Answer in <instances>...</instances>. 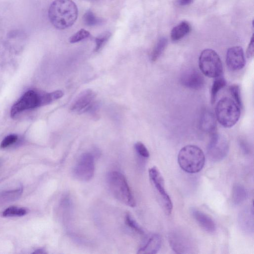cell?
<instances>
[{
    "label": "cell",
    "instance_id": "13",
    "mask_svg": "<svg viewBox=\"0 0 254 254\" xmlns=\"http://www.w3.org/2000/svg\"><path fill=\"white\" fill-rule=\"evenodd\" d=\"M96 96L95 93L91 89L82 91L72 103L71 110L82 113L89 109Z\"/></svg>",
    "mask_w": 254,
    "mask_h": 254
},
{
    "label": "cell",
    "instance_id": "29",
    "mask_svg": "<svg viewBox=\"0 0 254 254\" xmlns=\"http://www.w3.org/2000/svg\"><path fill=\"white\" fill-rule=\"evenodd\" d=\"M17 138L18 137L15 134H10L6 136L1 142L0 147L3 148L7 147L15 142Z\"/></svg>",
    "mask_w": 254,
    "mask_h": 254
},
{
    "label": "cell",
    "instance_id": "27",
    "mask_svg": "<svg viewBox=\"0 0 254 254\" xmlns=\"http://www.w3.org/2000/svg\"><path fill=\"white\" fill-rule=\"evenodd\" d=\"M126 224L139 234H142L144 232L142 228L138 225L137 222L133 219L129 214H127L125 216Z\"/></svg>",
    "mask_w": 254,
    "mask_h": 254
},
{
    "label": "cell",
    "instance_id": "5",
    "mask_svg": "<svg viewBox=\"0 0 254 254\" xmlns=\"http://www.w3.org/2000/svg\"><path fill=\"white\" fill-rule=\"evenodd\" d=\"M198 64L201 72L205 76L216 78L223 73V64L220 57L213 50H203L199 57Z\"/></svg>",
    "mask_w": 254,
    "mask_h": 254
},
{
    "label": "cell",
    "instance_id": "26",
    "mask_svg": "<svg viewBox=\"0 0 254 254\" xmlns=\"http://www.w3.org/2000/svg\"><path fill=\"white\" fill-rule=\"evenodd\" d=\"M90 36V32L84 29H81L72 35L69 39L70 43H75L87 39Z\"/></svg>",
    "mask_w": 254,
    "mask_h": 254
},
{
    "label": "cell",
    "instance_id": "14",
    "mask_svg": "<svg viewBox=\"0 0 254 254\" xmlns=\"http://www.w3.org/2000/svg\"><path fill=\"white\" fill-rule=\"evenodd\" d=\"M215 115L210 110H203L199 119V127L200 129L206 133L213 134L216 132L217 122Z\"/></svg>",
    "mask_w": 254,
    "mask_h": 254
},
{
    "label": "cell",
    "instance_id": "18",
    "mask_svg": "<svg viewBox=\"0 0 254 254\" xmlns=\"http://www.w3.org/2000/svg\"><path fill=\"white\" fill-rule=\"evenodd\" d=\"M247 197V191L242 185L235 184L232 190V201L236 205H239L244 201Z\"/></svg>",
    "mask_w": 254,
    "mask_h": 254
},
{
    "label": "cell",
    "instance_id": "17",
    "mask_svg": "<svg viewBox=\"0 0 254 254\" xmlns=\"http://www.w3.org/2000/svg\"><path fill=\"white\" fill-rule=\"evenodd\" d=\"M190 29L191 26L188 22L182 21L173 28L171 38L174 41H178L187 35Z\"/></svg>",
    "mask_w": 254,
    "mask_h": 254
},
{
    "label": "cell",
    "instance_id": "15",
    "mask_svg": "<svg viewBox=\"0 0 254 254\" xmlns=\"http://www.w3.org/2000/svg\"><path fill=\"white\" fill-rule=\"evenodd\" d=\"M191 214L194 219L202 229L208 233H213L216 230V225L212 219L205 213L193 208Z\"/></svg>",
    "mask_w": 254,
    "mask_h": 254
},
{
    "label": "cell",
    "instance_id": "22",
    "mask_svg": "<svg viewBox=\"0 0 254 254\" xmlns=\"http://www.w3.org/2000/svg\"><path fill=\"white\" fill-rule=\"evenodd\" d=\"M83 21L84 23L88 26H94L103 23V20L96 16L91 10H87L84 13Z\"/></svg>",
    "mask_w": 254,
    "mask_h": 254
},
{
    "label": "cell",
    "instance_id": "24",
    "mask_svg": "<svg viewBox=\"0 0 254 254\" xmlns=\"http://www.w3.org/2000/svg\"><path fill=\"white\" fill-rule=\"evenodd\" d=\"M111 36L110 32L106 31L97 36L95 38V51L98 52L108 41Z\"/></svg>",
    "mask_w": 254,
    "mask_h": 254
},
{
    "label": "cell",
    "instance_id": "7",
    "mask_svg": "<svg viewBox=\"0 0 254 254\" xmlns=\"http://www.w3.org/2000/svg\"><path fill=\"white\" fill-rule=\"evenodd\" d=\"M149 176L150 180L159 195L161 203L166 213L169 215L173 209L171 199L166 191L164 186V181L159 171L155 166L149 169Z\"/></svg>",
    "mask_w": 254,
    "mask_h": 254
},
{
    "label": "cell",
    "instance_id": "19",
    "mask_svg": "<svg viewBox=\"0 0 254 254\" xmlns=\"http://www.w3.org/2000/svg\"><path fill=\"white\" fill-rule=\"evenodd\" d=\"M226 85V81L222 75L214 78L211 90V102L213 104L216 100L218 93Z\"/></svg>",
    "mask_w": 254,
    "mask_h": 254
},
{
    "label": "cell",
    "instance_id": "6",
    "mask_svg": "<svg viewBox=\"0 0 254 254\" xmlns=\"http://www.w3.org/2000/svg\"><path fill=\"white\" fill-rule=\"evenodd\" d=\"M211 137L207 146V154L210 160L218 162L227 155L229 145L225 136L216 132L211 134Z\"/></svg>",
    "mask_w": 254,
    "mask_h": 254
},
{
    "label": "cell",
    "instance_id": "16",
    "mask_svg": "<svg viewBox=\"0 0 254 254\" xmlns=\"http://www.w3.org/2000/svg\"><path fill=\"white\" fill-rule=\"evenodd\" d=\"M161 237L158 234H154L149 238L145 244L138 250L137 253L156 254L161 248Z\"/></svg>",
    "mask_w": 254,
    "mask_h": 254
},
{
    "label": "cell",
    "instance_id": "31",
    "mask_svg": "<svg viewBox=\"0 0 254 254\" xmlns=\"http://www.w3.org/2000/svg\"><path fill=\"white\" fill-rule=\"evenodd\" d=\"M194 0H176V3L180 6H186L191 4Z\"/></svg>",
    "mask_w": 254,
    "mask_h": 254
},
{
    "label": "cell",
    "instance_id": "10",
    "mask_svg": "<svg viewBox=\"0 0 254 254\" xmlns=\"http://www.w3.org/2000/svg\"><path fill=\"white\" fill-rule=\"evenodd\" d=\"M226 63L228 68L232 71L242 69L246 64L243 48L240 46H234L229 48L226 53Z\"/></svg>",
    "mask_w": 254,
    "mask_h": 254
},
{
    "label": "cell",
    "instance_id": "9",
    "mask_svg": "<svg viewBox=\"0 0 254 254\" xmlns=\"http://www.w3.org/2000/svg\"><path fill=\"white\" fill-rule=\"evenodd\" d=\"M40 95L34 90L25 92L11 107V117L26 110L40 107Z\"/></svg>",
    "mask_w": 254,
    "mask_h": 254
},
{
    "label": "cell",
    "instance_id": "8",
    "mask_svg": "<svg viewBox=\"0 0 254 254\" xmlns=\"http://www.w3.org/2000/svg\"><path fill=\"white\" fill-rule=\"evenodd\" d=\"M94 172L93 156L89 153L82 154L73 169L74 177L81 181H88L92 178Z\"/></svg>",
    "mask_w": 254,
    "mask_h": 254
},
{
    "label": "cell",
    "instance_id": "32",
    "mask_svg": "<svg viewBox=\"0 0 254 254\" xmlns=\"http://www.w3.org/2000/svg\"><path fill=\"white\" fill-rule=\"evenodd\" d=\"M240 146L243 151L247 154L250 152V148L247 143L246 142L241 140L240 141Z\"/></svg>",
    "mask_w": 254,
    "mask_h": 254
},
{
    "label": "cell",
    "instance_id": "33",
    "mask_svg": "<svg viewBox=\"0 0 254 254\" xmlns=\"http://www.w3.org/2000/svg\"><path fill=\"white\" fill-rule=\"evenodd\" d=\"M33 253L44 254V253H46V252H45V251L43 249H38L36 251H35L34 252H33Z\"/></svg>",
    "mask_w": 254,
    "mask_h": 254
},
{
    "label": "cell",
    "instance_id": "28",
    "mask_svg": "<svg viewBox=\"0 0 254 254\" xmlns=\"http://www.w3.org/2000/svg\"><path fill=\"white\" fill-rule=\"evenodd\" d=\"M135 149L137 153L143 158H148L149 153L145 146L141 142H137L134 145Z\"/></svg>",
    "mask_w": 254,
    "mask_h": 254
},
{
    "label": "cell",
    "instance_id": "1",
    "mask_svg": "<svg viewBox=\"0 0 254 254\" xmlns=\"http://www.w3.org/2000/svg\"><path fill=\"white\" fill-rule=\"evenodd\" d=\"M77 16L78 8L72 0H55L49 8V19L58 29L71 27L75 22Z\"/></svg>",
    "mask_w": 254,
    "mask_h": 254
},
{
    "label": "cell",
    "instance_id": "4",
    "mask_svg": "<svg viewBox=\"0 0 254 254\" xmlns=\"http://www.w3.org/2000/svg\"><path fill=\"white\" fill-rule=\"evenodd\" d=\"M241 108L233 99L225 97L217 102L215 117L219 124L225 127L234 126L239 121Z\"/></svg>",
    "mask_w": 254,
    "mask_h": 254
},
{
    "label": "cell",
    "instance_id": "30",
    "mask_svg": "<svg viewBox=\"0 0 254 254\" xmlns=\"http://www.w3.org/2000/svg\"><path fill=\"white\" fill-rule=\"evenodd\" d=\"M254 54V36H252L250 42L248 47L246 55L248 59H251L253 57Z\"/></svg>",
    "mask_w": 254,
    "mask_h": 254
},
{
    "label": "cell",
    "instance_id": "2",
    "mask_svg": "<svg viewBox=\"0 0 254 254\" xmlns=\"http://www.w3.org/2000/svg\"><path fill=\"white\" fill-rule=\"evenodd\" d=\"M205 158L202 150L194 145H188L179 151L178 161L180 167L189 173H196L203 167Z\"/></svg>",
    "mask_w": 254,
    "mask_h": 254
},
{
    "label": "cell",
    "instance_id": "12",
    "mask_svg": "<svg viewBox=\"0 0 254 254\" xmlns=\"http://www.w3.org/2000/svg\"><path fill=\"white\" fill-rule=\"evenodd\" d=\"M181 83L186 87L197 90L203 87L205 80L199 71L196 69L190 68L182 73L181 76Z\"/></svg>",
    "mask_w": 254,
    "mask_h": 254
},
{
    "label": "cell",
    "instance_id": "20",
    "mask_svg": "<svg viewBox=\"0 0 254 254\" xmlns=\"http://www.w3.org/2000/svg\"><path fill=\"white\" fill-rule=\"evenodd\" d=\"M168 40L165 37H162L159 39L151 53V61L155 62L160 57L165 49Z\"/></svg>",
    "mask_w": 254,
    "mask_h": 254
},
{
    "label": "cell",
    "instance_id": "11",
    "mask_svg": "<svg viewBox=\"0 0 254 254\" xmlns=\"http://www.w3.org/2000/svg\"><path fill=\"white\" fill-rule=\"evenodd\" d=\"M169 241L172 249L178 254L190 253L192 249L190 239L183 233L178 231L170 233Z\"/></svg>",
    "mask_w": 254,
    "mask_h": 254
},
{
    "label": "cell",
    "instance_id": "25",
    "mask_svg": "<svg viewBox=\"0 0 254 254\" xmlns=\"http://www.w3.org/2000/svg\"><path fill=\"white\" fill-rule=\"evenodd\" d=\"M229 91L235 102L242 109L243 104L240 86L238 84L232 85L229 87Z\"/></svg>",
    "mask_w": 254,
    "mask_h": 254
},
{
    "label": "cell",
    "instance_id": "23",
    "mask_svg": "<svg viewBox=\"0 0 254 254\" xmlns=\"http://www.w3.org/2000/svg\"><path fill=\"white\" fill-rule=\"evenodd\" d=\"M27 213L26 210L24 208L11 206L5 209L2 213L4 217L22 216Z\"/></svg>",
    "mask_w": 254,
    "mask_h": 254
},
{
    "label": "cell",
    "instance_id": "3",
    "mask_svg": "<svg viewBox=\"0 0 254 254\" xmlns=\"http://www.w3.org/2000/svg\"><path fill=\"white\" fill-rule=\"evenodd\" d=\"M107 181L111 192L117 199L130 207L135 206L131 190L123 174L117 171L111 172L108 175Z\"/></svg>",
    "mask_w": 254,
    "mask_h": 254
},
{
    "label": "cell",
    "instance_id": "21",
    "mask_svg": "<svg viewBox=\"0 0 254 254\" xmlns=\"http://www.w3.org/2000/svg\"><path fill=\"white\" fill-rule=\"evenodd\" d=\"M21 188L13 190H6L0 193V203H5L18 199L22 193Z\"/></svg>",
    "mask_w": 254,
    "mask_h": 254
}]
</instances>
